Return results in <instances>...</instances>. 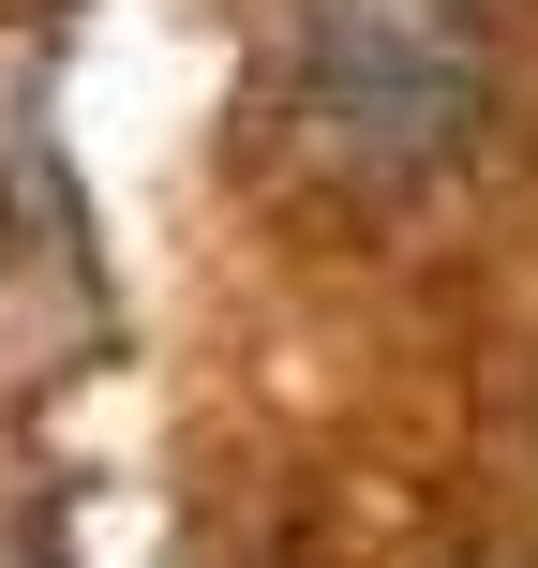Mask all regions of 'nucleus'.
I'll list each match as a JSON object with an SVG mask.
<instances>
[{
    "mask_svg": "<svg viewBox=\"0 0 538 568\" xmlns=\"http://www.w3.org/2000/svg\"><path fill=\"white\" fill-rule=\"evenodd\" d=\"M284 90H300L314 165L419 180V165H449V150L479 135L494 60H479V16H464V0H314Z\"/></svg>",
    "mask_w": 538,
    "mask_h": 568,
    "instance_id": "f257e3e1",
    "label": "nucleus"
}]
</instances>
